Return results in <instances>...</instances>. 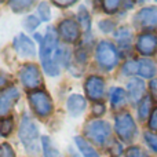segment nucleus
<instances>
[{
  "instance_id": "26",
  "label": "nucleus",
  "mask_w": 157,
  "mask_h": 157,
  "mask_svg": "<svg viewBox=\"0 0 157 157\" xmlns=\"http://www.w3.org/2000/svg\"><path fill=\"white\" fill-rule=\"evenodd\" d=\"M123 75L130 76V75H138V59H131L123 65Z\"/></svg>"
},
{
  "instance_id": "30",
  "label": "nucleus",
  "mask_w": 157,
  "mask_h": 157,
  "mask_svg": "<svg viewBox=\"0 0 157 157\" xmlns=\"http://www.w3.org/2000/svg\"><path fill=\"white\" fill-rule=\"evenodd\" d=\"M37 10H39V15L41 17V21H48L51 18V11H50V7L46 2L40 3Z\"/></svg>"
},
{
  "instance_id": "32",
  "label": "nucleus",
  "mask_w": 157,
  "mask_h": 157,
  "mask_svg": "<svg viewBox=\"0 0 157 157\" xmlns=\"http://www.w3.org/2000/svg\"><path fill=\"white\" fill-rule=\"evenodd\" d=\"M24 25H25V26H26L29 30H33V29H36V28L40 25V19L36 18L35 15H30V17H28V18L25 19Z\"/></svg>"
},
{
  "instance_id": "39",
  "label": "nucleus",
  "mask_w": 157,
  "mask_h": 157,
  "mask_svg": "<svg viewBox=\"0 0 157 157\" xmlns=\"http://www.w3.org/2000/svg\"><path fill=\"white\" fill-rule=\"evenodd\" d=\"M6 84H7V77L0 75V88H2L3 86H6Z\"/></svg>"
},
{
  "instance_id": "15",
  "label": "nucleus",
  "mask_w": 157,
  "mask_h": 157,
  "mask_svg": "<svg viewBox=\"0 0 157 157\" xmlns=\"http://www.w3.org/2000/svg\"><path fill=\"white\" fill-rule=\"evenodd\" d=\"M138 75L144 78L153 80L157 75V62L150 58H141L138 59Z\"/></svg>"
},
{
  "instance_id": "25",
  "label": "nucleus",
  "mask_w": 157,
  "mask_h": 157,
  "mask_svg": "<svg viewBox=\"0 0 157 157\" xmlns=\"http://www.w3.org/2000/svg\"><path fill=\"white\" fill-rule=\"evenodd\" d=\"M14 130V120L11 117H4L0 121V135L8 136Z\"/></svg>"
},
{
  "instance_id": "5",
  "label": "nucleus",
  "mask_w": 157,
  "mask_h": 157,
  "mask_svg": "<svg viewBox=\"0 0 157 157\" xmlns=\"http://www.w3.org/2000/svg\"><path fill=\"white\" fill-rule=\"evenodd\" d=\"M114 130H116V134L123 142H132L136 136V124L134 121L132 116L127 112L116 116Z\"/></svg>"
},
{
  "instance_id": "29",
  "label": "nucleus",
  "mask_w": 157,
  "mask_h": 157,
  "mask_svg": "<svg viewBox=\"0 0 157 157\" xmlns=\"http://www.w3.org/2000/svg\"><path fill=\"white\" fill-rule=\"evenodd\" d=\"M125 157H150L145 150H142L138 146H131L125 152Z\"/></svg>"
},
{
  "instance_id": "9",
  "label": "nucleus",
  "mask_w": 157,
  "mask_h": 157,
  "mask_svg": "<svg viewBox=\"0 0 157 157\" xmlns=\"http://www.w3.org/2000/svg\"><path fill=\"white\" fill-rule=\"evenodd\" d=\"M135 25L142 29H157V7H144L135 15Z\"/></svg>"
},
{
  "instance_id": "12",
  "label": "nucleus",
  "mask_w": 157,
  "mask_h": 157,
  "mask_svg": "<svg viewBox=\"0 0 157 157\" xmlns=\"http://www.w3.org/2000/svg\"><path fill=\"white\" fill-rule=\"evenodd\" d=\"M14 48L18 52V55L21 57H28L32 58L36 54V47L35 43L30 40L28 36H25L24 33H19L15 39H14Z\"/></svg>"
},
{
  "instance_id": "35",
  "label": "nucleus",
  "mask_w": 157,
  "mask_h": 157,
  "mask_svg": "<svg viewBox=\"0 0 157 157\" xmlns=\"http://www.w3.org/2000/svg\"><path fill=\"white\" fill-rule=\"evenodd\" d=\"M147 125H149L150 131H157V108L153 109L152 116H150V119H149V123H147Z\"/></svg>"
},
{
  "instance_id": "10",
  "label": "nucleus",
  "mask_w": 157,
  "mask_h": 157,
  "mask_svg": "<svg viewBox=\"0 0 157 157\" xmlns=\"http://www.w3.org/2000/svg\"><path fill=\"white\" fill-rule=\"evenodd\" d=\"M59 36L66 43H75L80 37V25L75 19H63L59 24Z\"/></svg>"
},
{
  "instance_id": "18",
  "label": "nucleus",
  "mask_w": 157,
  "mask_h": 157,
  "mask_svg": "<svg viewBox=\"0 0 157 157\" xmlns=\"http://www.w3.org/2000/svg\"><path fill=\"white\" fill-rule=\"evenodd\" d=\"M75 142H76L78 150H80L81 155L84 157H99V155L97 153V150L92 147V145L90 144L87 139L81 138V136H76V138H75Z\"/></svg>"
},
{
  "instance_id": "37",
  "label": "nucleus",
  "mask_w": 157,
  "mask_h": 157,
  "mask_svg": "<svg viewBox=\"0 0 157 157\" xmlns=\"http://www.w3.org/2000/svg\"><path fill=\"white\" fill-rule=\"evenodd\" d=\"M52 3H54L55 6H58V7H61V8H66V7L73 6L76 2H75V0H63V2H62V0H54Z\"/></svg>"
},
{
  "instance_id": "13",
  "label": "nucleus",
  "mask_w": 157,
  "mask_h": 157,
  "mask_svg": "<svg viewBox=\"0 0 157 157\" xmlns=\"http://www.w3.org/2000/svg\"><path fill=\"white\" fill-rule=\"evenodd\" d=\"M127 90H128V98L132 103H139L142 99L145 98V86L144 80L138 77H132L130 78V81L127 83Z\"/></svg>"
},
{
  "instance_id": "11",
  "label": "nucleus",
  "mask_w": 157,
  "mask_h": 157,
  "mask_svg": "<svg viewBox=\"0 0 157 157\" xmlns=\"http://www.w3.org/2000/svg\"><path fill=\"white\" fill-rule=\"evenodd\" d=\"M86 94L90 99L98 101L103 97V91H105V81L99 76H90L86 80Z\"/></svg>"
},
{
  "instance_id": "21",
  "label": "nucleus",
  "mask_w": 157,
  "mask_h": 157,
  "mask_svg": "<svg viewBox=\"0 0 157 157\" xmlns=\"http://www.w3.org/2000/svg\"><path fill=\"white\" fill-rule=\"evenodd\" d=\"M8 4H10L11 10L14 11V13H18V14H22V13H26V11H29L30 8H32L33 6V2L32 0H19V2H15V0H11V2H8Z\"/></svg>"
},
{
  "instance_id": "4",
  "label": "nucleus",
  "mask_w": 157,
  "mask_h": 157,
  "mask_svg": "<svg viewBox=\"0 0 157 157\" xmlns=\"http://www.w3.org/2000/svg\"><path fill=\"white\" fill-rule=\"evenodd\" d=\"M84 134H86L87 138H88L90 141H92L94 144L103 145L110 138L112 130H110V125H109L108 121L95 119L86 124V127H84Z\"/></svg>"
},
{
  "instance_id": "17",
  "label": "nucleus",
  "mask_w": 157,
  "mask_h": 157,
  "mask_svg": "<svg viewBox=\"0 0 157 157\" xmlns=\"http://www.w3.org/2000/svg\"><path fill=\"white\" fill-rule=\"evenodd\" d=\"M153 112V98L150 95H145V98L138 103V117L141 121L150 119Z\"/></svg>"
},
{
  "instance_id": "1",
  "label": "nucleus",
  "mask_w": 157,
  "mask_h": 157,
  "mask_svg": "<svg viewBox=\"0 0 157 157\" xmlns=\"http://www.w3.org/2000/svg\"><path fill=\"white\" fill-rule=\"evenodd\" d=\"M58 48V33L52 26L47 28V33L44 36L43 43L40 44V61L43 69L50 76H58L59 68L52 55H55Z\"/></svg>"
},
{
  "instance_id": "33",
  "label": "nucleus",
  "mask_w": 157,
  "mask_h": 157,
  "mask_svg": "<svg viewBox=\"0 0 157 157\" xmlns=\"http://www.w3.org/2000/svg\"><path fill=\"white\" fill-rule=\"evenodd\" d=\"M99 29L102 30L103 33H109L114 29V22L110 21V19H105V21L99 22Z\"/></svg>"
},
{
  "instance_id": "27",
  "label": "nucleus",
  "mask_w": 157,
  "mask_h": 157,
  "mask_svg": "<svg viewBox=\"0 0 157 157\" xmlns=\"http://www.w3.org/2000/svg\"><path fill=\"white\" fill-rule=\"evenodd\" d=\"M144 138H145V142H146L147 147H149L152 152L157 153V135L153 131H146L144 134Z\"/></svg>"
},
{
  "instance_id": "19",
  "label": "nucleus",
  "mask_w": 157,
  "mask_h": 157,
  "mask_svg": "<svg viewBox=\"0 0 157 157\" xmlns=\"http://www.w3.org/2000/svg\"><path fill=\"white\" fill-rule=\"evenodd\" d=\"M127 92L124 91L123 88L120 87H116L110 91V102L113 108H121L123 105H125L127 102Z\"/></svg>"
},
{
  "instance_id": "38",
  "label": "nucleus",
  "mask_w": 157,
  "mask_h": 157,
  "mask_svg": "<svg viewBox=\"0 0 157 157\" xmlns=\"http://www.w3.org/2000/svg\"><path fill=\"white\" fill-rule=\"evenodd\" d=\"M92 113L95 114V116H102L103 113H105V106L102 105V103H95L94 108H92Z\"/></svg>"
},
{
  "instance_id": "6",
  "label": "nucleus",
  "mask_w": 157,
  "mask_h": 157,
  "mask_svg": "<svg viewBox=\"0 0 157 157\" xmlns=\"http://www.w3.org/2000/svg\"><path fill=\"white\" fill-rule=\"evenodd\" d=\"M33 112L40 117H48L54 110L52 101L44 91H33L28 97Z\"/></svg>"
},
{
  "instance_id": "23",
  "label": "nucleus",
  "mask_w": 157,
  "mask_h": 157,
  "mask_svg": "<svg viewBox=\"0 0 157 157\" xmlns=\"http://www.w3.org/2000/svg\"><path fill=\"white\" fill-rule=\"evenodd\" d=\"M77 18H78V22L81 24V26H83V29L86 30L87 33H90V29H91V18H90V14H88V11L86 10V7L78 8Z\"/></svg>"
},
{
  "instance_id": "3",
  "label": "nucleus",
  "mask_w": 157,
  "mask_h": 157,
  "mask_svg": "<svg viewBox=\"0 0 157 157\" xmlns=\"http://www.w3.org/2000/svg\"><path fill=\"white\" fill-rule=\"evenodd\" d=\"M95 58L99 66H102L105 71H112L119 63V51L110 41H101L97 46Z\"/></svg>"
},
{
  "instance_id": "20",
  "label": "nucleus",
  "mask_w": 157,
  "mask_h": 157,
  "mask_svg": "<svg viewBox=\"0 0 157 157\" xmlns=\"http://www.w3.org/2000/svg\"><path fill=\"white\" fill-rule=\"evenodd\" d=\"M114 37H116L117 43L120 44V47H124L128 48L131 47V40H132V33L127 29V28H120L116 33H114Z\"/></svg>"
},
{
  "instance_id": "22",
  "label": "nucleus",
  "mask_w": 157,
  "mask_h": 157,
  "mask_svg": "<svg viewBox=\"0 0 157 157\" xmlns=\"http://www.w3.org/2000/svg\"><path fill=\"white\" fill-rule=\"evenodd\" d=\"M41 147H43L44 157H59V153L55 149L48 136H41Z\"/></svg>"
},
{
  "instance_id": "34",
  "label": "nucleus",
  "mask_w": 157,
  "mask_h": 157,
  "mask_svg": "<svg viewBox=\"0 0 157 157\" xmlns=\"http://www.w3.org/2000/svg\"><path fill=\"white\" fill-rule=\"evenodd\" d=\"M0 157H15L13 147L8 144H3L0 146Z\"/></svg>"
},
{
  "instance_id": "2",
  "label": "nucleus",
  "mask_w": 157,
  "mask_h": 157,
  "mask_svg": "<svg viewBox=\"0 0 157 157\" xmlns=\"http://www.w3.org/2000/svg\"><path fill=\"white\" fill-rule=\"evenodd\" d=\"M19 139L25 149L30 155H37L40 150V136H39V130L36 127L35 121L30 119L28 114H24L19 124Z\"/></svg>"
},
{
  "instance_id": "31",
  "label": "nucleus",
  "mask_w": 157,
  "mask_h": 157,
  "mask_svg": "<svg viewBox=\"0 0 157 157\" xmlns=\"http://www.w3.org/2000/svg\"><path fill=\"white\" fill-rule=\"evenodd\" d=\"M109 153L112 157H120L123 155V146L119 144V141H112L110 146H109Z\"/></svg>"
},
{
  "instance_id": "28",
  "label": "nucleus",
  "mask_w": 157,
  "mask_h": 157,
  "mask_svg": "<svg viewBox=\"0 0 157 157\" xmlns=\"http://www.w3.org/2000/svg\"><path fill=\"white\" fill-rule=\"evenodd\" d=\"M123 3L121 2H117V0H105L102 2V7H103V11L108 14H114L117 10L120 8Z\"/></svg>"
},
{
  "instance_id": "24",
  "label": "nucleus",
  "mask_w": 157,
  "mask_h": 157,
  "mask_svg": "<svg viewBox=\"0 0 157 157\" xmlns=\"http://www.w3.org/2000/svg\"><path fill=\"white\" fill-rule=\"evenodd\" d=\"M55 57H57V59H59V62H62L63 66H69V62H71V50L63 46L58 47L57 52H55Z\"/></svg>"
},
{
  "instance_id": "8",
  "label": "nucleus",
  "mask_w": 157,
  "mask_h": 157,
  "mask_svg": "<svg viewBox=\"0 0 157 157\" xmlns=\"http://www.w3.org/2000/svg\"><path fill=\"white\" fill-rule=\"evenodd\" d=\"M136 51L145 58L152 57L157 52V35L152 32L141 33L136 39Z\"/></svg>"
},
{
  "instance_id": "14",
  "label": "nucleus",
  "mask_w": 157,
  "mask_h": 157,
  "mask_svg": "<svg viewBox=\"0 0 157 157\" xmlns=\"http://www.w3.org/2000/svg\"><path fill=\"white\" fill-rule=\"evenodd\" d=\"M19 99V91L15 87H10L0 94V114H7L14 103Z\"/></svg>"
},
{
  "instance_id": "16",
  "label": "nucleus",
  "mask_w": 157,
  "mask_h": 157,
  "mask_svg": "<svg viewBox=\"0 0 157 157\" xmlns=\"http://www.w3.org/2000/svg\"><path fill=\"white\" fill-rule=\"evenodd\" d=\"M66 106H68V110L72 116H78L84 112L87 106L86 102V98L83 95H78V94H73L68 98V102H66Z\"/></svg>"
},
{
  "instance_id": "7",
  "label": "nucleus",
  "mask_w": 157,
  "mask_h": 157,
  "mask_svg": "<svg viewBox=\"0 0 157 157\" xmlns=\"http://www.w3.org/2000/svg\"><path fill=\"white\" fill-rule=\"evenodd\" d=\"M19 78H21L22 84L29 90H37L43 83L40 69L35 63H25L19 69Z\"/></svg>"
},
{
  "instance_id": "36",
  "label": "nucleus",
  "mask_w": 157,
  "mask_h": 157,
  "mask_svg": "<svg viewBox=\"0 0 157 157\" xmlns=\"http://www.w3.org/2000/svg\"><path fill=\"white\" fill-rule=\"evenodd\" d=\"M149 90H150V97L155 101H157V78H153L149 83Z\"/></svg>"
}]
</instances>
